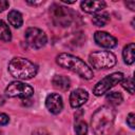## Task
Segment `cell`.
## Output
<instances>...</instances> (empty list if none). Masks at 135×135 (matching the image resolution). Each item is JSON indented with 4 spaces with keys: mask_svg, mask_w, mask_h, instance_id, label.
Listing matches in <instances>:
<instances>
[{
    "mask_svg": "<svg viewBox=\"0 0 135 135\" xmlns=\"http://www.w3.org/2000/svg\"><path fill=\"white\" fill-rule=\"evenodd\" d=\"M52 83L54 88H56L59 91H68L71 86L70 78L63 75H55L52 79Z\"/></svg>",
    "mask_w": 135,
    "mask_h": 135,
    "instance_id": "13",
    "label": "cell"
},
{
    "mask_svg": "<svg viewBox=\"0 0 135 135\" xmlns=\"http://www.w3.org/2000/svg\"><path fill=\"white\" fill-rule=\"evenodd\" d=\"M105 99H107V101L110 104H112V105H118V104H120L122 102L123 97H122V95L119 92H110L105 96Z\"/></svg>",
    "mask_w": 135,
    "mask_h": 135,
    "instance_id": "18",
    "label": "cell"
},
{
    "mask_svg": "<svg viewBox=\"0 0 135 135\" xmlns=\"http://www.w3.org/2000/svg\"><path fill=\"white\" fill-rule=\"evenodd\" d=\"M121 85L130 94H134V83H133V78L132 77H128L126 79H122L121 80Z\"/></svg>",
    "mask_w": 135,
    "mask_h": 135,
    "instance_id": "20",
    "label": "cell"
},
{
    "mask_svg": "<svg viewBox=\"0 0 135 135\" xmlns=\"http://www.w3.org/2000/svg\"><path fill=\"white\" fill-rule=\"evenodd\" d=\"M81 8L89 14H97L105 7L104 1H95V0H84L81 2Z\"/></svg>",
    "mask_w": 135,
    "mask_h": 135,
    "instance_id": "12",
    "label": "cell"
},
{
    "mask_svg": "<svg viewBox=\"0 0 135 135\" xmlns=\"http://www.w3.org/2000/svg\"><path fill=\"white\" fill-rule=\"evenodd\" d=\"M5 94L6 96L12 98L18 97L22 99H27L34 94V89L30 84L23 83L21 81H13L6 86Z\"/></svg>",
    "mask_w": 135,
    "mask_h": 135,
    "instance_id": "7",
    "label": "cell"
},
{
    "mask_svg": "<svg viewBox=\"0 0 135 135\" xmlns=\"http://www.w3.org/2000/svg\"><path fill=\"white\" fill-rule=\"evenodd\" d=\"M11 39H12V34L8 25L3 20H0V40L8 42L11 41Z\"/></svg>",
    "mask_w": 135,
    "mask_h": 135,
    "instance_id": "17",
    "label": "cell"
},
{
    "mask_svg": "<svg viewBox=\"0 0 135 135\" xmlns=\"http://www.w3.org/2000/svg\"><path fill=\"white\" fill-rule=\"evenodd\" d=\"M89 61L96 70L111 69L116 64V56L110 51H97L90 54Z\"/></svg>",
    "mask_w": 135,
    "mask_h": 135,
    "instance_id": "4",
    "label": "cell"
},
{
    "mask_svg": "<svg viewBox=\"0 0 135 135\" xmlns=\"http://www.w3.org/2000/svg\"><path fill=\"white\" fill-rule=\"evenodd\" d=\"M56 61L60 66L76 73L81 78L92 79L94 76L93 70L83 60H81L80 58L74 55H71L68 53H61L57 56Z\"/></svg>",
    "mask_w": 135,
    "mask_h": 135,
    "instance_id": "2",
    "label": "cell"
},
{
    "mask_svg": "<svg viewBox=\"0 0 135 135\" xmlns=\"http://www.w3.org/2000/svg\"><path fill=\"white\" fill-rule=\"evenodd\" d=\"M33 135H50L49 132L44 129H37L33 132Z\"/></svg>",
    "mask_w": 135,
    "mask_h": 135,
    "instance_id": "24",
    "label": "cell"
},
{
    "mask_svg": "<svg viewBox=\"0 0 135 135\" xmlns=\"http://www.w3.org/2000/svg\"><path fill=\"white\" fill-rule=\"evenodd\" d=\"M9 3L8 1H5V0H0V13H2L3 11H5L7 7H8Z\"/></svg>",
    "mask_w": 135,
    "mask_h": 135,
    "instance_id": "23",
    "label": "cell"
},
{
    "mask_svg": "<svg viewBox=\"0 0 135 135\" xmlns=\"http://www.w3.org/2000/svg\"><path fill=\"white\" fill-rule=\"evenodd\" d=\"M51 18L53 22L60 26H69L74 18V13L59 4H53L51 6Z\"/></svg>",
    "mask_w": 135,
    "mask_h": 135,
    "instance_id": "5",
    "label": "cell"
},
{
    "mask_svg": "<svg viewBox=\"0 0 135 135\" xmlns=\"http://www.w3.org/2000/svg\"><path fill=\"white\" fill-rule=\"evenodd\" d=\"M122 57H123V61L127 64L134 63V61H135V45H134V43L131 42L123 47Z\"/></svg>",
    "mask_w": 135,
    "mask_h": 135,
    "instance_id": "14",
    "label": "cell"
},
{
    "mask_svg": "<svg viewBox=\"0 0 135 135\" xmlns=\"http://www.w3.org/2000/svg\"><path fill=\"white\" fill-rule=\"evenodd\" d=\"M0 135H3V133H2V132H1V131H0Z\"/></svg>",
    "mask_w": 135,
    "mask_h": 135,
    "instance_id": "26",
    "label": "cell"
},
{
    "mask_svg": "<svg viewBox=\"0 0 135 135\" xmlns=\"http://www.w3.org/2000/svg\"><path fill=\"white\" fill-rule=\"evenodd\" d=\"M75 132L77 135H86L88 133V124L83 120H78L75 123Z\"/></svg>",
    "mask_w": 135,
    "mask_h": 135,
    "instance_id": "19",
    "label": "cell"
},
{
    "mask_svg": "<svg viewBox=\"0 0 135 135\" xmlns=\"http://www.w3.org/2000/svg\"><path fill=\"white\" fill-rule=\"evenodd\" d=\"M7 19H8L9 24L13 25L16 28H19L23 23V18H22L21 13L18 12V11H15V9H13V11H11L8 13Z\"/></svg>",
    "mask_w": 135,
    "mask_h": 135,
    "instance_id": "15",
    "label": "cell"
},
{
    "mask_svg": "<svg viewBox=\"0 0 135 135\" xmlns=\"http://www.w3.org/2000/svg\"><path fill=\"white\" fill-rule=\"evenodd\" d=\"M94 40L99 46L105 49H112L117 45V39L107 32H96L94 34Z\"/></svg>",
    "mask_w": 135,
    "mask_h": 135,
    "instance_id": "10",
    "label": "cell"
},
{
    "mask_svg": "<svg viewBox=\"0 0 135 135\" xmlns=\"http://www.w3.org/2000/svg\"><path fill=\"white\" fill-rule=\"evenodd\" d=\"M9 122V117L5 114V113H1L0 112V127L5 126Z\"/></svg>",
    "mask_w": 135,
    "mask_h": 135,
    "instance_id": "22",
    "label": "cell"
},
{
    "mask_svg": "<svg viewBox=\"0 0 135 135\" xmlns=\"http://www.w3.org/2000/svg\"><path fill=\"white\" fill-rule=\"evenodd\" d=\"M25 41L32 49H41L46 44L47 38L45 33L38 27H28L25 31Z\"/></svg>",
    "mask_w": 135,
    "mask_h": 135,
    "instance_id": "8",
    "label": "cell"
},
{
    "mask_svg": "<svg viewBox=\"0 0 135 135\" xmlns=\"http://www.w3.org/2000/svg\"><path fill=\"white\" fill-rule=\"evenodd\" d=\"M126 5L129 6L131 11H134L135 9V1H127L126 2Z\"/></svg>",
    "mask_w": 135,
    "mask_h": 135,
    "instance_id": "25",
    "label": "cell"
},
{
    "mask_svg": "<svg viewBox=\"0 0 135 135\" xmlns=\"http://www.w3.org/2000/svg\"><path fill=\"white\" fill-rule=\"evenodd\" d=\"M122 79H123V74L120 72H115V73H112V74L105 76L103 79H101L100 81H98L95 84V86L93 89L94 95L101 96V95L108 93V91H110V89H112L114 85L121 82Z\"/></svg>",
    "mask_w": 135,
    "mask_h": 135,
    "instance_id": "6",
    "label": "cell"
},
{
    "mask_svg": "<svg viewBox=\"0 0 135 135\" xmlns=\"http://www.w3.org/2000/svg\"><path fill=\"white\" fill-rule=\"evenodd\" d=\"M89 99V94L83 89H76L70 95V104L72 108L77 109L83 105Z\"/></svg>",
    "mask_w": 135,
    "mask_h": 135,
    "instance_id": "11",
    "label": "cell"
},
{
    "mask_svg": "<svg viewBox=\"0 0 135 135\" xmlns=\"http://www.w3.org/2000/svg\"><path fill=\"white\" fill-rule=\"evenodd\" d=\"M38 71L37 65L31 60L22 57L13 58L8 63V72L13 77L20 80L32 79Z\"/></svg>",
    "mask_w": 135,
    "mask_h": 135,
    "instance_id": "3",
    "label": "cell"
},
{
    "mask_svg": "<svg viewBox=\"0 0 135 135\" xmlns=\"http://www.w3.org/2000/svg\"><path fill=\"white\" fill-rule=\"evenodd\" d=\"M114 109L109 105H102L92 116V130L95 135H110L114 128Z\"/></svg>",
    "mask_w": 135,
    "mask_h": 135,
    "instance_id": "1",
    "label": "cell"
},
{
    "mask_svg": "<svg viewBox=\"0 0 135 135\" xmlns=\"http://www.w3.org/2000/svg\"><path fill=\"white\" fill-rule=\"evenodd\" d=\"M127 123L131 129L135 128V114L134 113H130L127 116Z\"/></svg>",
    "mask_w": 135,
    "mask_h": 135,
    "instance_id": "21",
    "label": "cell"
},
{
    "mask_svg": "<svg viewBox=\"0 0 135 135\" xmlns=\"http://www.w3.org/2000/svg\"><path fill=\"white\" fill-rule=\"evenodd\" d=\"M110 20V15L107 12H101L98 14H95L93 17V23L96 26H104Z\"/></svg>",
    "mask_w": 135,
    "mask_h": 135,
    "instance_id": "16",
    "label": "cell"
},
{
    "mask_svg": "<svg viewBox=\"0 0 135 135\" xmlns=\"http://www.w3.org/2000/svg\"><path fill=\"white\" fill-rule=\"evenodd\" d=\"M45 107L52 114H59L63 108V100L62 97L57 93H51L46 96L45 99Z\"/></svg>",
    "mask_w": 135,
    "mask_h": 135,
    "instance_id": "9",
    "label": "cell"
}]
</instances>
